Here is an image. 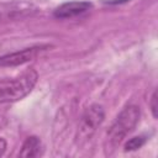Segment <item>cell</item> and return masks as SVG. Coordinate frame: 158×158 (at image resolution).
Returning <instances> with one entry per match:
<instances>
[{
    "mask_svg": "<svg viewBox=\"0 0 158 158\" xmlns=\"http://www.w3.org/2000/svg\"><path fill=\"white\" fill-rule=\"evenodd\" d=\"M38 80V73L31 68L16 77L0 79V105L15 102L28 95Z\"/></svg>",
    "mask_w": 158,
    "mask_h": 158,
    "instance_id": "obj_1",
    "label": "cell"
},
{
    "mask_svg": "<svg viewBox=\"0 0 158 158\" xmlns=\"http://www.w3.org/2000/svg\"><path fill=\"white\" fill-rule=\"evenodd\" d=\"M141 117V110L137 105H127L116 116L115 121L107 131V138L111 146L121 143L138 125Z\"/></svg>",
    "mask_w": 158,
    "mask_h": 158,
    "instance_id": "obj_2",
    "label": "cell"
},
{
    "mask_svg": "<svg viewBox=\"0 0 158 158\" xmlns=\"http://www.w3.org/2000/svg\"><path fill=\"white\" fill-rule=\"evenodd\" d=\"M105 118V112L102 106L95 104L88 107L81 116L79 128H78V135L77 139L78 141H86L90 139V137L94 135L96 128L102 123Z\"/></svg>",
    "mask_w": 158,
    "mask_h": 158,
    "instance_id": "obj_3",
    "label": "cell"
},
{
    "mask_svg": "<svg viewBox=\"0 0 158 158\" xmlns=\"http://www.w3.org/2000/svg\"><path fill=\"white\" fill-rule=\"evenodd\" d=\"M52 48L51 44H37V46H31L16 52L6 53L4 56H0V67H17L22 65L25 63H28L37 58L41 53L48 51Z\"/></svg>",
    "mask_w": 158,
    "mask_h": 158,
    "instance_id": "obj_4",
    "label": "cell"
},
{
    "mask_svg": "<svg viewBox=\"0 0 158 158\" xmlns=\"http://www.w3.org/2000/svg\"><path fill=\"white\" fill-rule=\"evenodd\" d=\"M36 11V7L31 4H0V22L22 20L25 17L32 16Z\"/></svg>",
    "mask_w": 158,
    "mask_h": 158,
    "instance_id": "obj_5",
    "label": "cell"
},
{
    "mask_svg": "<svg viewBox=\"0 0 158 158\" xmlns=\"http://www.w3.org/2000/svg\"><path fill=\"white\" fill-rule=\"evenodd\" d=\"M93 7V4L89 1H68L62 5H59L53 15L57 19L65 20V19H73L77 16H80L85 12H88Z\"/></svg>",
    "mask_w": 158,
    "mask_h": 158,
    "instance_id": "obj_6",
    "label": "cell"
},
{
    "mask_svg": "<svg viewBox=\"0 0 158 158\" xmlns=\"http://www.w3.org/2000/svg\"><path fill=\"white\" fill-rule=\"evenodd\" d=\"M43 153V144L42 141L37 136H28L19 152V157H25V158H33L38 157Z\"/></svg>",
    "mask_w": 158,
    "mask_h": 158,
    "instance_id": "obj_7",
    "label": "cell"
},
{
    "mask_svg": "<svg viewBox=\"0 0 158 158\" xmlns=\"http://www.w3.org/2000/svg\"><path fill=\"white\" fill-rule=\"evenodd\" d=\"M146 142H147V137L146 136H136L133 138H130L125 143V151H137Z\"/></svg>",
    "mask_w": 158,
    "mask_h": 158,
    "instance_id": "obj_8",
    "label": "cell"
},
{
    "mask_svg": "<svg viewBox=\"0 0 158 158\" xmlns=\"http://www.w3.org/2000/svg\"><path fill=\"white\" fill-rule=\"evenodd\" d=\"M149 107H151L153 117L157 118V91H153V94L149 99Z\"/></svg>",
    "mask_w": 158,
    "mask_h": 158,
    "instance_id": "obj_9",
    "label": "cell"
},
{
    "mask_svg": "<svg viewBox=\"0 0 158 158\" xmlns=\"http://www.w3.org/2000/svg\"><path fill=\"white\" fill-rule=\"evenodd\" d=\"M6 147H7V143H6V141H5L2 137H0V156H2V154L5 153V151H6Z\"/></svg>",
    "mask_w": 158,
    "mask_h": 158,
    "instance_id": "obj_10",
    "label": "cell"
}]
</instances>
